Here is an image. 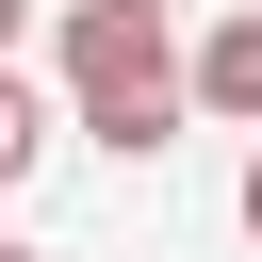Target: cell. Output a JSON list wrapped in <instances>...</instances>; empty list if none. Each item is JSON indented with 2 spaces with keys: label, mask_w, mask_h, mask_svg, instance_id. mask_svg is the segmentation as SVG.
I'll return each mask as SVG.
<instances>
[{
  "label": "cell",
  "mask_w": 262,
  "mask_h": 262,
  "mask_svg": "<svg viewBox=\"0 0 262 262\" xmlns=\"http://www.w3.org/2000/svg\"><path fill=\"white\" fill-rule=\"evenodd\" d=\"M196 115V66L164 33V0H82L66 16V131H98L115 164H164Z\"/></svg>",
  "instance_id": "6da1fadb"
},
{
  "label": "cell",
  "mask_w": 262,
  "mask_h": 262,
  "mask_svg": "<svg viewBox=\"0 0 262 262\" xmlns=\"http://www.w3.org/2000/svg\"><path fill=\"white\" fill-rule=\"evenodd\" d=\"M180 66H196V115H229V131H262V0H246V16H213V33L180 49Z\"/></svg>",
  "instance_id": "7a4b0ae2"
},
{
  "label": "cell",
  "mask_w": 262,
  "mask_h": 262,
  "mask_svg": "<svg viewBox=\"0 0 262 262\" xmlns=\"http://www.w3.org/2000/svg\"><path fill=\"white\" fill-rule=\"evenodd\" d=\"M33 147H49V98H33L16 66H0V180H33Z\"/></svg>",
  "instance_id": "3957f363"
},
{
  "label": "cell",
  "mask_w": 262,
  "mask_h": 262,
  "mask_svg": "<svg viewBox=\"0 0 262 262\" xmlns=\"http://www.w3.org/2000/svg\"><path fill=\"white\" fill-rule=\"evenodd\" d=\"M16 33H33V0H0V66H16Z\"/></svg>",
  "instance_id": "277c9868"
},
{
  "label": "cell",
  "mask_w": 262,
  "mask_h": 262,
  "mask_svg": "<svg viewBox=\"0 0 262 262\" xmlns=\"http://www.w3.org/2000/svg\"><path fill=\"white\" fill-rule=\"evenodd\" d=\"M246 246H262V164H246Z\"/></svg>",
  "instance_id": "5b68a950"
},
{
  "label": "cell",
  "mask_w": 262,
  "mask_h": 262,
  "mask_svg": "<svg viewBox=\"0 0 262 262\" xmlns=\"http://www.w3.org/2000/svg\"><path fill=\"white\" fill-rule=\"evenodd\" d=\"M0 262H33V246H0Z\"/></svg>",
  "instance_id": "8992f818"
},
{
  "label": "cell",
  "mask_w": 262,
  "mask_h": 262,
  "mask_svg": "<svg viewBox=\"0 0 262 262\" xmlns=\"http://www.w3.org/2000/svg\"><path fill=\"white\" fill-rule=\"evenodd\" d=\"M164 16H180V0H164Z\"/></svg>",
  "instance_id": "52a82bcc"
}]
</instances>
